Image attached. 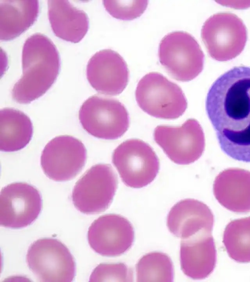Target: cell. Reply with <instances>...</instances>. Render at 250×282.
Returning <instances> with one entry per match:
<instances>
[{
	"label": "cell",
	"mask_w": 250,
	"mask_h": 282,
	"mask_svg": "<svg viewBox=\"0 0 250 282\" xmlns=\"http://www.w3.org/2000/svg\"><path fill=\"white\" fill-rule=\"evenodd\" d=\"M154 139L167 156L179 164H188L197 161L205 147L203 129L193 118L188 119L180 126H157Z\"/></svg>",
	"instance_id": "cell-10"
},
{
	"label": "cell",
	"mask_w": 250,
	"mask_h": 282,
	"mask_svg": "<svg viewBox=\"0 0 250 282\" xmlns=\"http://www.w3.org/2000/svg\"><path fill=\"white\" fill-rule=\"evenodd\" d=\"M137 282H171L173 265L170 258L162 252H151L142 257L136 265Z\"/></svg>",
	"instance_id": "cell-22"
},
{
	"label": "cell",
	"mask_w": 250,
	"mask_h": 282,
	"mask_svg": "<svg viewBox=\"0 0 250 282\" xmlns=\"http://www.w3.org/2000/svg\"><path fill=\"white\" fill-rule=\"evenodd\" d=\"M201 37L212 58L226 61L242 52L247 42V31L242 20L235 14L221 12L206 21Z\"/></svg>",
	"instance_id": "cell-5"
},
{
	"label": "cell",
	"mask_w": 250,
	"mask_h": 282,
	"mask_svg": "<svg viewBox=\"0 0 250 282\" xmlns=\"http://www.w3.org/2000/svg\"><path fill=\"white\" fill-rule=\"evenodd\" d=\"M48 14L54 33L63 40L78 43L88 31L87 14L68 0H48Z\"/></svg>",
	"instance_id": "cell-18"
},
{
	"label": "cell",
	"mask_w": 250,
	"mask_h": 282,
	"mask_svg": "<svg viewBox=\"0 0 250 282\" xmlns=\"http://www.w3.org/2000/svg\"><path fill=\"white\" fill-rule=\"evenodd\" d=\"M159 58L167 72L180 81L193 80L204 68V53L195 39L186 32L166 35L159 45Z\"/></svg>",
	"instance_id": "cell-4"
},
{
	"label": "cell",
	"mask_w": 250,
	"mask_h": 282,
	"mask_svg": "<svg viewBox=\"0 0 250 282\" xmlns=\"http://www.w3.org/2000/svg\"><path fill=\"white\" fill-rule=\"evenodd\" d=\"M135 96L140 108L157 118H177L184 113L188 105L181 88L157 72H149L140 79Z\"/></svg>",
	"instance_id": "cell-3"
},
{
	"label": "cell",
	"mask_w": 250,
	"mask_h": 282,
	"mask_svg": "<svg viewBox=\"0 0 250 282\" xmlns=\"http://www.w3.org/2000/svg\"><path fill=\"white\" fill-rule=\"evenodd\" d=\"M26 261L40 282H70L75 277L76 264L67 247L55 238H43L29 247Z\"/></svg>",
	"instance_id": "cell-6"
},
{
	"label": "cell",
	"mask_w": 250,
	"mask_h": 282,
	"mask_svg": "<svg viewBox=\"0 0 250 282\" xmlns=\"http://www.w3.org/2000/svg\"><path fill=\"white\" fill-rule=\"evenodd\" d=\"M22 66V76L12 95L17 103L27 104L44 94L55 82L60 69L58 51L48 37L34 34L23 45Z\"/></svg>",
	"instance_id": "cell-2"
},
{
	"label": "cell",
	"mask_w": 250,
	"mask_h": 282,
	"mask_svg": "<svg viewBox=\"0 0 250 282\" xmlns=\"http://www.w3.org/2000/svg\"><path fill=\"white\" fill-rule=\"evenodd\" d=\"M87 80L98 93L111 96L120 94L129 79L127 66L123 57L110 49L96 52L89 60Z\"/></svg>",
	"instance_id": "cell-14"
},
{
	"label": "cell",
	"mask_w": 250,
	"mask_h": 282,
	"mask_svg": "<svg viewBox=\"0 0 250 282\" xmlns=\"http://www.w3.org/2000/svg\"><path fill=\"white\" fill-rule=\"evenodd\" d=\"M117 186V175L110 165L96 164L76 183L72 193V202L83 213H99L110 206Z\"/></svg>",
	"instance_id": "cell-9"
},
{
	"label": "cell",
	"mask_w": 250,
	"mask_h": 282,
	"mask_svg": "<svg viewBox=\"0 0 250 282\" xmlns=\"http://www.w3.org/2000/svg\"><path fill=\"white\" fill-rule=\"evenodd\" d=\"M0 149L14 152L25 147L33 135V125L23 112L11 108L0 111Z\"/></svg>",
	"instance_id": "cell-20"
},
{
	"label": "cell",
	"mask_w": 250,
	"mask_h": 282,
	"mask_svg": "<svg viewBox=\"0 0 250 282\" xmlns=\"http://www.w3.org/2000/svg\"><path fill=\"white\" fill-rule=\"evenodd\" d=\"M216 262V250L211 234H203L182 239L181 269L194 280L206 278L213 272Z\"/></svg>",
	"instance_id": "cell-16"
},
{
	"label": "cell",
	"mask_w": 250,
	"mask_h": 282,
	"mask_svg": "<svg viewBox=\"0 0 250 282\" xmlns=\"http://www.w3.org/2000/svg\"><path fill=\"white\" fill-rule=\"evenodd\" d=\"M86 150L78 139L68 135L56 137L45 146L41 164L44 174L57 182L72 180L83 167Z\"/></svg>",
	"instance_id": "cell-11"
},
{
	"label": "cell",
	"mask_w": 250,
	"mask_h": 282,
	"mask_svg": "<svg viewBox=\"0 0 250 282\" xmlns=\"http://www.w3.org/2000/svg\"><path fill=\"white\" fill-rule=\"evenodd\" d=\"M213 190L218 202L227 209L237 213L250 212V171L225 169L216 176Z\"/></svg>",
	"instance_id": "cell-17"
},
{
	"label": "cell",
	"mask_w": 250,
	"mask_h": 282,
	"mask_svg": "<svg viewBox=\"0 0 250 282\" xmlns=\"http://www.w3.org/2000/svg\"><path fill=\"white\" fill-rule=\"evenodd\" d=\"M206 109L221 149L250 162V67L236 66L221 75L208 91Z\"/></svg>",
	"instance_id": "cell-1"
},
{
	"label": "cell",
	"mask_w": 250,
	"mask_h": 282,
	"mask_svg": "<svg viewBox=\"0 0 250 282\" xmlns=\"http://www.w3.org/2000/svg\"><path fill=\"white\" fill-rule=\"evenodd\" d=\"M91 248L98 254L106 257H116L128 251L134 239V231L125 217L107 214L94 221L87 234Z\"/></svg>",
	"instance_id": "cell-13"
},
{
	"label": "cell",
	"mask_w": 250,
	"mask_h": 282,
	"mask_svg": "<svg viewBox=\"0 0 250 282\" xmlns=\"http://www.w3.org/2000/svg\"><path fill=\"white\" fill-rule=\"evenodd\" d=\"M148 0H104L106 10L113 17L131 20L140 17L146 10Z\"/></svg>",
	"instance_id": "cell-24"
},
{
	"label": "cell",
	"mask_w": 250,
	"mask_h": 282,
	"mask_svg": "<svg viewBox=\"0 0 250 282\" xmlns=\"http://www.w3.org/2000/svg\"><path fill=\"white\" fill-rule=\"evenodd\" d=\"M213 223V214L208 207L193 199L177 203L167 217L168 230L182 239L200 234H211Z\"/></svg>",
	"instance_id": "cell-15"
},
{
	"label": "cell",
	"mask_w": 250,
	"mask_h": 282,
	"mask_svg": "<svg viewBox=\"0 0 250 282\" xmlns=\"http://www.w3.org/2000/svg\"><path fill=\"white\" fill-rule=\"evenodd\" d=\"M42 207L39 190L25 183H14L0 194V225L13 229L25 227L39 215Z\"/></svg>",
	"instance_id": "cell-12"
},
{
	"label": "cell",
	"mask_w": 250,
	"mask_h": 282,
	"mask_svg": "<svg viewBox=\"0 0 250 282\" xmlns=\"http://www.w3.org/2000/svg\"><path fill=\"white\" fill-rule=\"evenodd\" d=\"M112 161L124 183L133 188H141L151 183L160 167L159 159L151 147L139 139L121 143L114 150Z\"/></svg>",
	"instance_id": "cell-8"
},
{
	"label": "cell",
	"mask_w": 250,
	"mask_h": 282,
	"mask_svg": "<svg viewBox=\"0 0 250 282\" xmlns=\"http://www.w3.org/2000/svg\"><path fill=\"white\" fill-rule=\"evenodd\" d=\"M133 271L124 263H101L92 271L90 282H133Z\"/></svg>",
	"instance_id": "cell-23"
},
{
	"label": "cell",
	"mask_w": 250,
	"mask_h": 282,
	"mask_svg": "<svg viewBox=\"0 0 250 282\" xmlns=\"http://www.w3.org/2000/svg\"><path fill=\"white\" fill-rule=\"evenodd\" d=\"M38 0H0V39L12 40L27 30L39 14Z\"/></svg>",
	"instance_id": "cell-19"
},
{
	"label": "cell",
	"mask_w": 250,
	"mask_h": 282,
	"mask_svg": "<svg viewBox=\"0 0 250 282\" xmlns=\"http://www.w3.org/2000/svg\"><path fill=\"white\" fill-rule=\"evenodd\" d=\"M223 242L233 260L240 263L250 262V216L233 220L226 226Z\"/></svg>",
	"instance_id": "cell-21"
},
{
	"label": "cell",
	"mask_w": 250,
	"mask_h": 282,
	"mask_svg": "<svg viewBox=\"0 0 250 282\" xmlns=\"http://www.w3.org/2000/svg\"><path fill=\"white\" fill-rule=\"evenodd\" d=\"M79 118L83 128L92 136L104 140H116L127 130L129 117L119 101L93 95L81 106Z\"/></svg>",
	"instance_id": "cell-7"
}]
</instances>
